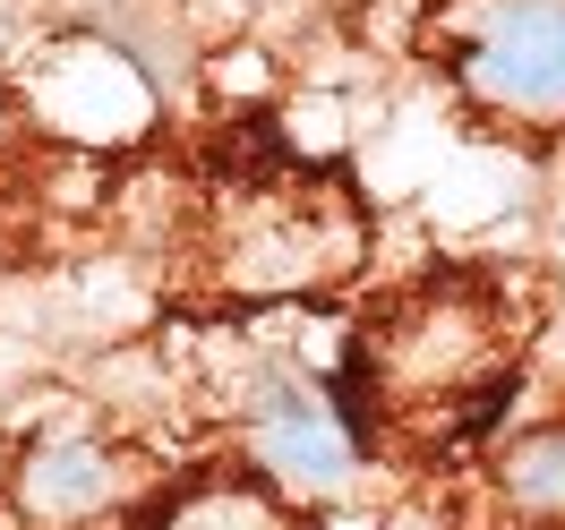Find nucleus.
I'll list each match as a JSON object with an SVG mask.
<instances>
[{
    "label": "nucleus",
    "mask_w": 565,
    "mask_h": 530,
    "mask_svg": "<svg viewBox=\"0 0 565 530\" xmlns=\"http://www.w3.org/2000/svg\"><path fill=\"white\" fill-rule=\"evenodd\" d=\"M18 513L26 530H104V522H129L154 505V479L138 470V454H120L86 428H61V436H35L18 454Z\"/></svg>",
    "instance_id": "obj_5"
},
{
    "label": "nucleus",
    "mask_w": 565,
    "mask_h": 530,
    "mask_svg": "<svg viewBox=\"0 0 565 530\" xmlns=\"http://www.w3.org/2000/svg\"><path fill=\"white\" fill-rule=\"evenodd\" d=\"M514 393V309L480 274H437L386 300L352 343V428L377 445H455Z\"/></svg>",
    "instance_id": "obj_1"
},
{
    "label": "nucleus",
    "mask_w": 565,
    "mask_h": 530,
    "mask_svg": "<svg viewBox=\"0 0 565 530\" xmlns=\"http://www.w3.org/2000/svg\"><path fill=\"white\" fill-rule=\"evenodd\" d=\"M138 530H300V513L266 479H198V488H163Z\"/></svg>",
    "instance_id": "obj_7"
},
{
    "label": "nucleus",
    "mask_w": 565,
    "mask_h": 530,
    "mask_svg": "<svg viewBox=\"0 0 565 530\" xmlns=\"http://www.w3.org/2000/svg\"><path fill=\"white\" fill-rule=\"evenodd\" d=\"M248 470L282 496V505H334L360 479V428L343 393L309 386V377H266L248 393Z\"/></svg>",
    "instance_id": "obj_4"
},
{
    "label": "nucleus",
    "mask_w": 565,
    "mask_h": 530,
    "mask_svg": "<svg viewBox=\"0 0 565 530\" xmlns=\"http://www.w3.org/2000/svg\"><path fill=\"white\" fill-rule=\"evenodd\" d=\"M437 52L480 111L514 129L565 120V0H455L437 9Z\"/></svg>",
    "instance_id": "obj_3"
},
{
    "label": "nucleus",
    "mask_w": 565,
    "mask_h": 530,
    "mask_svg": "<svg viewBox=\"0 0 565 530\" xmlns=\"http://www.w3.org/2000/svg\"><path fill=\"white\" fill-rule=\"evenodd\" d=\"M214 274L241 300H300L334 291L369 257V223L334 180H248L214 206Z\"/></svg>",
    "instance_id": "obj_2"
},
{
    "label": "nucleus",
    "mask_w": 565,
    "mask_h": 530,
    "mask_svg": "<svg viewBox=\"0 0 565 530\" xmlns=\"http://www.w3.org/2000/svg\"><path fill=\"white\" fill-rule=\"evenodd\" d=\"M489 513L497 530H565V420L514 428L489 454Z\"/></svg>",
    "instance_id": "obj_6"
}]
</instances>
